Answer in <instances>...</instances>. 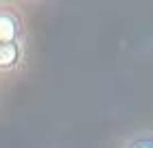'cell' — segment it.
Returning <instances> with one entry per match:
<instances>
[{
    "label": "cell",
    "mask_w": 153,
    "mask_h": 148,
    "mask_svg": "<svg viewBox=\"0 0 153 148\" xmlns=\"http://www.w3.org/2000/svg\"><path fill=\"white\" fill-rule=\"evenodd\" d=\"M22 33V24L20 18L13 11H4L0 9V44H11V41L20 39Z\"/></svg>",
    "instance_id": "6da1fadb"
},
{
    "label": "cell",
    "mask_w": 153,
    "mask_h": 148,
    "mask_svg": "<svg viewBox=\"0 0 153 148\" xmlns=\"http://www.w3.org/2000/svg\"><path fill=\"white\" fill-rule=\"evenodd\" d=\"M125 148H153V133H138L129 137Z\"/></svg>",
    "instance_id": "3957f363"
},
{
    "label": "cell",
    "mask_w": 153,
    "mask_h": 148,
    "mask_svg": "<svg viewBox=\"0 0 153 148\" xmlns=\"http://www.w3.org/2000/svg\"><path fill=\"white\" fill-rule=\"evenodd\" d=\"M22 59V48L18 41L0 44V70H13Z\"/></svg>",
    "instance_id": "7a4b0ae2"
}]
</instances>
